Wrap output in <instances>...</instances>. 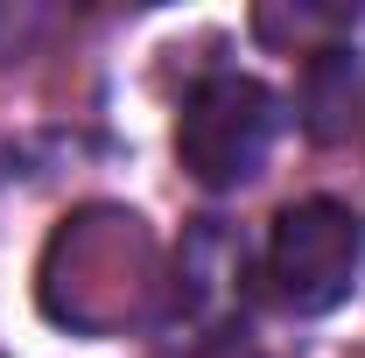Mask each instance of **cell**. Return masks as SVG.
Here are the masks:
<instances>
[{
  "mask_svg": "<svg viewBox=\"0 0 365 358\" xmlns=\"http://www.w3.org/2000/svg\"><path fill=\"white\" fill-rule=\"evenodd\" d=\"M260 267H267V288L281 310L295 316L337 310L365 274V218L337 197H302L274 218Z\"/></svg>",
  "mask_w": 365,
  "mask_h": 358,
  "instance_id": "7a4b0ae2",
  "label": "cell"
},
{
  "mask_svg": "<svg viewBox=\"0 0 365 358\" xmlns=\"http://www.w3.org/2000/svg\"><path fill=\"white\" fill-rule=\"evenodd\" d=\"M246 246L232 239L218 218H204L176 253V281H169V323L190 330H218L239 302H246Z\"/></svg>",
  "mask_w": 365,
  "mask_h": 358,
  "instance_id": "3957f363",
  "label": "cell"
},
{
  "mask_svg": "<svg viewBox=\"0 0 365 358\" xmlns=\"http://www.w3.org/2000/svg\"><path fill=\"white\" fill-rule=\"evenodd\" d=\"M281 98L246 71H204L176 113V155L204 190H239L267 169Z\"/></svg>",
  "mask_w": 365,
  "mask_h": 358,
  "instance_id": "6da1fadb",
  "label": "cell"
}]
</instances>
